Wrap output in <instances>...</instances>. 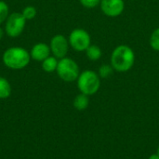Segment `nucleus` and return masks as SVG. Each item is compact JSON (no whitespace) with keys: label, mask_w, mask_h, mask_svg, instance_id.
<instances>
[{"label":"nucleus","mask_w":159,"mask_h":159,"mask_svg":"<svg viewBox=\"0 0 159 159\" xmlns=\"http://www.w3.org/2000/svg\"><path fill=\"white\" fill-rule=\"evenodd\" d=\"M76 85L80 93L92 96L96 94L101 88V77L95 71L85 70L80 73L76 80Z\"/></svg>","instance_id":"7ed1b4c3"},{"label":"nucleus","mask_w":159,"mask_h":159,"mask_svg":"<svg viewBox=\"0 0 159 159\" xmlns=\"http://www.w3.org/2000/svg\"><path fill=\"white\" fill-rule=\"evenodd\" d=\"M26 20L22 16L21 12L10 13L5 21V33L10 38H16L20 36L26 25Z\"/></svg>","instance_id":"39448f33"},{"label":"nucleus","mask_w":159,"mask_h":159,"mask_svg":"<svg viewBox=\"0 0 159 159\" xmlns=\"http://www.w3.org/2000/svg\"><path fill=\"white\" fill-rule=\"evenodd\" d=\"M73 104H74V107L77 111L86 110L89 105V96H88L86 94H83V93H79L74 99Z\"/></svg>","instance_id":"9d476101"},{"label":"nucleus","mask_w":159,"mask_h":159,"mask_svg":"<svg viewBox=\"0 0 159 159\" xmlns=\"http://www.w3.org/2000/svg\"><path fill=\"white\" fill-rule=\"evenodd\" d=\"M68 41L70 47L77 52L86 51L91 45L90 34L88 31L82 28L74 29L68 36Z\"/></svg>","instance_id":"423d86ee"},{"label":"nucleus","mask_w":159,"mask_h":159,"mask_svg":"<svg viewBox=\"0 0 159 159\" xmlns=\"http://www.w3.org/2000/svg\"><path fill=\"white\" fill-rule=\"evenodd\" d=\"M56 73L62 81L71 83L77 80L80 75V70L77 62L72 58L66 56L59 60Z\"/></svg>","instance_id":"20e7f679"},{"label":"nucleus","mask_w":159,"mask_h":159,"mask_svg":"<svg viewBox=\"0 0 159 159\" xmlns=\"http://www.w3.org/2000/svg\"><path fill=\"white\" fill-rule=\"evenodd\" d=\"M135 58V53L130 47L128 45H118L111 53L110 64L116 72L126 73L134 66Z\"/></svg>","instance_id":"f257e3e1"},{"label":"nucleus","mask_w":159,"mask_h":159,"mask_svg":"<svg viewBox=\"0 0 159 159\" xmlns=\"http://www.w3.org/2000/svg\"><path fill=\"white\" fill-rule=\"evenodd\" d=\"M149 45L155 51L159 52V27L156 28L149 38Z\"/></svg>","instance_id":"2eb2a0df"},{"label":"nucleus","mask_w":159,"mask_h":159,"mask_svg":"<svg viewBox=\"0 0 159 159\" xmlns=\"http://www.w3.org/2000/svg\"><path fill=\"white\" fill-rule=\"evenodd\" d=\"M157 153L158 154V156H159V145H158V147H157Z\"/></svg>","instance_id":"412c9836"},{"label":"nucleus","mask_w":159,"mask_h":159,"mask_svg":"<svg viewBox=\"0 0 159 159\" xmlns=\"http://www.w3.org/2000/svg\"><path fill=\"white\" fill-rule=\"evenodd\" d=\"M100 7L102 13L110 18L120 16L125 9L124 0H101Z\"/></svg>","instance_id":"6e6552de"},{"label":"nucleus","mask_w":159,"mask_h":159,"mask_svg":"<svg viewBox=\"0 0 159 159\" xmlns=\"http://www.w3.org/2000/svg\"><path fill=\"white\" fill-rule=\"evenodd\" d=\"M50 55H51V51H50L49 45L43 43V42L34 44L30 50L31 59L39 62H42Z\"/></svg>","instance_id":"1a4fd4ad"},{"label":"nucleus","mask_w":159,"mask_h":159,"mask_svg":"<svg viewBox=\"0 0 159 159\" xmlns=\"http://www.w3.org/2000/svg\"><path fill=\"white\" fill-rule=\"evenodd\" d=\"M8 15H9L8 5L5 1L0 0V25L7 20Z\"/></svg>","instance_id":"dca6fc26"},{"label":"nucleus","mask_w":159,"mask_h":159,"mask_svg":"<svg viewBox=\"0 0 159 159\" xmlns=\"http://www.w3.org/2000/svg\"><path fill=\"white\" fill-rule=\"evenodd\" d=\"M79 1H80V4L88 9L95 8L98 6H100V3H101V0H79Z\"/></svg>","instance_id":"a211bd4d"},{"label":"nucleus","mask_w":159,"mask_h":159,"mask_svg":"<svg viewBox=\"0 0 159 159\" xmlns=\"http://www.w3.org/2000/svg\"><path fill=\"white\" fill-rule=\"evenodd\" d=\"M58 62H59V59H57L53 55H50L49 57H48L46 60H44L41 62L42 63V69L46 73H53V72H56L57 66H58Z\"/></svg>","instance_id":"9b49d317"},{"label":"nucleus","mask_w":159,"mask_h":159,"mask_svg":"<svg viewBox=\"0 0 159 159\" xmlns=\"http://www.w3.org/2000/svg\"><path fill=\"white\" fill-rule=\"evenodd\" d=\"M36 8L34 6H27L22 9L21 14L26 20H30L36 16Z\"/></svg>","instance_id":"f3484780"},{"label":"nucleus","mask_w":159,"mask_h":159,"mask_svg":"<svg viewBox=\"0 0 159 159\" xmlns=\"http://www.w3.org/2000/svg\"><path fill=\"white\" fill-rule=\"evenodd\" d=\"M4 34H5V31L2 29V27L0 26V40L3 38V36H4Z\"/></svg>","instance_id":"aec40b11"},{"label":"nucleus","mask_w":159,"mask_h":159,"mask_svg":"<svg viewBox=\"0 0 159 159\" xmlns=\"http://www.w3.org/2000/svg\"><path fill=\"white\" fill-rule=\"evenodd\" d=\"M87 58L91 61H97L98 60H100L102 56V48L100 47H98L97 45H93L91 44L87 50L85 51Z\"/></svg>","instance_id":"f8f14e48"},{"label":"nucleus","mask_w":159,"mask_h":159,"mask_svg":"<svg viewBox=\"0 0 159 159\" xmlns=\"http://www.w3.org/2000/svg\"><path fill=\"white\" fill-rule=\"evenodd\" d=\"M11 95V85L7 79L0 76V99L4 100Z\"/></svg>","instance_id":"ddd939ff"},{"label":"nucleus","mask_w":159,"mask_h":159,"mask_svg":"<svg viewBox=\"0 0 159 159\" xmlns=\"http://www.w3.org/2000/svg\"><path fill=\"white\" fill-rule=\"evenodd\" d=\"M114 68L112 67L111 64H107V63H103L100 66L99 70H98V75L101 77V79H105V78H109L110 76H112L113 73H114Z\"/></svg>","instance_id":"4468645a"},{"label":"nucleus","mask_w":159,"mask_h":159,"mask_svg":"<svg viewBox=\"0 0 159 159\" xmlns=\"http://www.w3.org/2000/svg\"><path fill=\"white\" fill-rule=\"evenodd\" d=\"M49 48L51 51V55L56 57L57 59H62L67 56L69 51V41L68 38L61 34H55L49 42Z\"/></svg>","instance_id":"0eeeda50"},{"label":"nucleus","mask_w":159,"mask_h":159,"mask_svg":"<svg viewBox=\"0 0 159 159\" xmlns=\"http://www.w3.org/2000/svg\"><path fill=\"white\" fill-rule=\"evenodd\" d=\"M148 159H159V156L157 153H156V154H153V155H151L150 157H149V158Z\"/></svg>","instance_id":"6ab92c4d"},{"label":"nucleus","mask_w":159,"mask_h":159,"mask_svg":"<svg viewBox=\"0 0 159 159\" xmlns=\"http://www.w3.org/2000/svg\"><path fill=\"white\" fill-rule=\"evenodd\" d=\"M30 52L21 47H11L7 48L2 55L4 65L11 70H21L27 67L31 61Z\"/></svg>","instance_id":"f03ea898"}]
</instances>
